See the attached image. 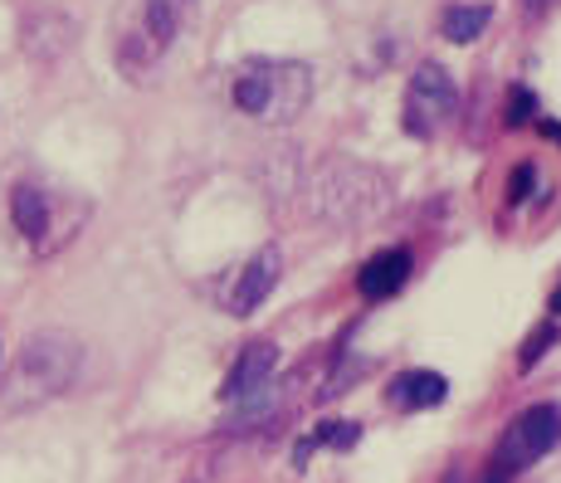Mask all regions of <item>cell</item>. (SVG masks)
I'll return each mask as SVG.
<instances>
[{
    "instance_id": "e0dca14e",
    "label": "cell",
    "mask_w": 561,
    "mask_h": 483,
    "mask_svg": "<svg viewBox=\"0 0 561 483\" xmlns=\"http://www.w3.org/2000/svg\"><path fill=\"white\" fill-rule=\"evenodd\" d=\"M547 5H557V0H523V10H527V15H542Z\"/></svg>"
},
{
    "instance_id": "5b68a950",
    "label": "cell",
    "mask_w": 561,
    "mask_h": 483,
    "mask_svg": "<svg viewBox=\"0 0 561 483\" xmlns=\"http://www.w3.org/2000/svg\"><path fill=\"white\" fill-rule=\"evenodd\" d=\"M459 117V83L439 64H420L405 83V133L430 142Z\"/></svg>"
},
{
    "instance_id": "ba28073f",
    "label": "cell",
    "mask_w": 561,
    "mask_h": 483,
    "mask_svg": "<svg viewBox=\"0 0 561 483\" xmlns=\"http://www.w3.org/2000/svg\"><path fill=\"white\" fill-rule=\"evenodd\" d=\"M278 278H284V250H278V244H259L250 260L234 268L230 288H225V313L250 318L254 308L278 288Z\"/></svg>"
},
{
    "instance_id": "8fae6325",
    "label": "cell",
    "mask_w": 561,
    "mask_h": 483,
    "mask_svg": "<svg viewBox=\"0 0 561 483\" xmlns=\"http://www.w3.org/2000/svg\"><path fill=\"white\" fill-rule=\"evenodd\" d=\"M405 278H410V250H381L362 264L357 288L362 298H391L405 288Z\"/></svg>"
},
{
    "instance_id": "9c48e42d",
    "label": "cell",
    "mask_w": 561,
    "mask_h": 483,
    "mask_svg": "<svg viewBox=\"0 0 561 483\" xmlns=\"http://www.w3.org/2000/svg\"><path fill=\"white\" fill-rule=\"evenodd\" d=\"M274 371H278V347L274 342H250V347L234 357L230 376H225L220 401L225 405H259V395L274 386Z\"/></svg>"
},
{
    "instance_id": "7a4b0ae2",
    "label": "cell",
    "mask_w": 561,
    "mask_h": 483,
    "mask_svg": "<svg viewBox=\"0 0 561 483\" xmlns=\"http://www.w3.org/2000/svg\"><path fill=\"white\" fill-rule=\"evenodd\" d=\"M230 103L259 127H288L312 103V69L298 59H244L230 73Z\"/></svg>"
},
{
    "instance_id": "2e32d148",
    "label": "cell",
    "mask_w": 561,
    "mask_h": 483,
    "mask_svg": "<svg viewBox=\"0 0 561 483\" xmlns=\"http://www.w3.org/2000/svg\"><path fill=\"white\" fill-rule=\"evenodd\" d=\"M527 181H537V166L533 161H523V166L513 171V186H508V200H527Z\"/></svg>"
},
{
    "instance_id": "52a82bcc",
    "label": "cell",
    "mask_w": 561,
    "mask_h": 483,
    "mask_svg": "<svg viewBox=\"0 0 561 483\" xmlns=\"http://www.w3.org/2000/svg\"><path fill=\"white\" fill-rule=\"evenodd\" d=\"M10 225L35 254H49L59 250V240H69V220H59V191L39 186V181L10 186Z\"/></svg>"
},
{
    "instance_id": "ac0fdd59",
    "label": "cell",
    "mask_w": 561,
    "mask_h": 483,
    "mask_svg": "<svg viewBox=\"0 0 561 483\" xmlns=\"http://www.w3.org/2000/svg\"><path fill=\"white\" fill-rule=\"evenodd\" d=\"M547 308H552V318H561V284L552 288V298H547Z\"/></svg>"
},
{
    "instance_id": "7c38bea8",
    "label": "cell",
    "mask_w": 561,
    "mask_h": 483,
    "mask_svg": "<svg viewBox=\"0 0 561 483\" xmlns=\"http://www.w3.org/2000/svg\"><path fill=\"white\" fill-rule=\"evenodd\" d=\"M489 20H493V10L489 5H449L445 10V39L449 45H473V39L489 30Z\"/></svg>"
},
{
    "instance_id": "3957f363",
    "label": "cell",
    "mask_w": 561,
    "mask_h": 483,
    "mask_svg": "<svg viewBox=\"0 0 561 483\" xmlns=\"http://www.w3.org/2000/svg\"><path fill=\"white\" fill-rule=\"evenodd\" d=\"M191 0H133L117 20L113 35V59L123 69V79H142L176 45L181 25H186Z\"/></svg>"
},
{
    "instance_id": "9a60e30c",
    "label": "cell",
    "mask_w": 561,
    "mask_h": 483,
    "mask_svg": "<svg viewBox=\"0 0 561 483\" xmlns=\"http://www.w3.org/2000/svg\"><path fill=\"white\" fill-rule=\"evenodd\" d=\"M557 337H561V332H557V322H547L542 332H533V337H527V347H523V367H533V361H542V357H547V347H552Z\"/></svg>"
},
{
    "instance_id": "277c9868",
    "label": "cell",
    "mask_w": 561,
    "mask_h": 483,
    "mask_svg": "<svg viewBox=\"0 0 561 483\" xmlns=\"http://www.w3.org/2000/svg\"><path fill=\"white\" fill-rule=\"evenodd\" d=\"M386 206V181L376 171H362L357 161H328L318 176V210L322 220H337V225H357L366 215H376Z\"/></svg>"
},
{
    "instance_id": "30bf717a",
    "label": "cell",
    "mask_w": 561,
    "mask_h": 483,
    "mask_svg": "<svg viewBox=\"0 0 561 483\" xmlns=\"http://www.w3.org/2000/svg\"><path fill=\"white\" fill-rule=\"evenodd\" d=\"M386 395H391L396 411H430V405H439L449 395V381L439 371H401L391 376Z\"/></svg>"
},
{
    "instance_id": "4fadbf2b",
    "label": "cell",
    "mask_w": 561,
    "mask_h": 483,
    "mask_svg": "<svg viewBox=\"0 0 561 483\" xmlns=\"http://www.w3.org/2000/svg\"><path fill=\"white\" fill-rule=\"evenodd\" d=\"M357 439H362L357 421H322V425H318V429H312V435L304 439V445L294 449V464L304 469V464H308V455H312V449H318V445H328V449H352V445H357Z\"/></svg>"
},
{
    "instance_id": "5bb4252c",
    "label": "cell",
    "mask_w": 561,
    "mask_h": 483,
    "mask_svg": "<svg viewBox=\"0 0 561 483\" xmlns=\"http://www.w3.org/2000/svg\"><path fill=\"white\" fill-rule=\"evenodd\" d=\"M537 123V93L523 89V83H513L508 89V127H527Z\"/></svg>"
},
{
    "instance_id": "6da1fadb",
    "label": "cell",
    "mask_w": 561,
    "mask_h": 483,
    "mask_svg": "<svg viewBox=\"0 0 561 483\" xmlns=\"http://www.w3.org/2000/svg\"><path fill=\"white\" fill-rule=\"evenodd\" d=\"M83 371V342L64 327H39L20 342L0 376V411H35L64 395Z\"/></svg>"
},
{
    "instance_id": "8992f818",
    "label": "cell",
    "mask_w": 561,
    "mask_h": 483,
    "mask_svg": "<svg viewBox=\"0 0 561 483\" xmlns=\"http://www.w3.org/2000/svg\"><path fill=\"white\" fill-rule=\"evenodd\" d=\"M561 445V405L542 401V405H527V411H517L508 429H503L499 439V459L493 464L503 469V474H517V469L537 464V459H547L552 449Z\"/></svg>"
}]
</instances>
